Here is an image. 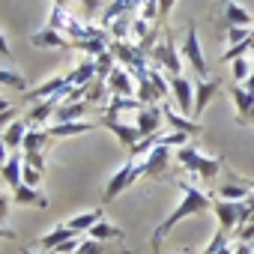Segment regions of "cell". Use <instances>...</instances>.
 Masks as SVG:
<instances>
[{
	"mask_svg": "<svg viewBox=\"0 0 254 254\" xmlns=\"http://www.w3.org/2000/svg\"><path fill=\"white\" fill-rule=\"evenodd\" d=\"M63 105V93H57V96H51V99H42V102H36L30 111H27V123L30 126H42L45 120H54V114H57V108Z\"/></svg>",
	"mask_w": 254,
	"mask_h": 254,
	"instance_id": "13",
	"label": "cell"
},
{
	"mask_svg": "<svg viewBox=\"0 0 254 254\" xmlns=\"http://www.w3.org/2000/svg\"><path fill=\"white\" fill-rule=\"evenodd\" d=\"M251 254H254V251H251Z\"/></svg>",
	"mask_w": 254,
	"mask_h": 254,
	"instance_id": "51",
	"label": "cell"
},
{
	"mask_svg": "<svg viewBox=\"0 0 254 254\" xmlns=\"http://www.w3.org/2000/svg\"><path fill=\"white\" fill-rule=\"evenodd\" d=\"M150 81H153V87L159 90V96H162V102H165V99L171 96V84L162 78V72H159V69H150Z\"/></svg>",
	"mask_w": 254,
	"mask_h": 254,
	"instance_id": "35",
	"label": "cell"
},
{
	"mask_svg": "<svg viewBox=\"0 0 254 254\" xmlns=\"http://www.w3.org/2000/svg\"><path fill=\"white\" fill-rule=\"evenodd\" d=\"M54 6H66V0H54Z\"/></svg>",
	"mask_w": 254,
	"mask_h": 254,
	"instance_id": "49",
	"label": "cell"
},
{
	"mask_svg": "<svg viewBox=\"0 0 254 254\" xmlns=\"http://www.w3.org/2000/svg\"><path fill=\"white\" fill-rule=\"evenodd\" d=\"M72 48L84 51L87 57H99V54H105V51H108L105 39H81V42H72Z\"/></svg>",
	"mask_w": 254,
	"mask_h": 254,
	"instance_id": "30",
	"label": "cell"
},
{
	"mask_svg": "<svg viewBox=\"0 0 254 254\" xmlns=\"http://www.w3.org/2000/svg\"><path fill=\"white\" fill-rule=\"evenodd\" d=\"M12 200H15L18 206H39V209H45V206H48V197H45L42 191H36L33 186H24V183L15 189Z\"/></svg>",
	"mask_w": 254,
	"mask_h": 254,
	"instance_id": "26",
	"label": "cell"
},
{
	"mask_svg": "<svg viewBox=\"0 0 254 254\" xmlns=\"http://www.w3.org/2000/svg\"><path fill=\"white\" fill-rule=\"evenodd\" d=\"M15 114H18V108H15V105H12V108H6V111H0V129H3V126H6Z\"/></svg>",
	"mask_w": 254,
	"mask_h": 254,
	"instance_id": "40",
	"label": "cell"
},
{
	"mask_svg": "<svg viewBox=\"0 0 254 254\" xmlns=\"http://www.w3.org/2000/svg\"><path fill=\"white\" fill-rule=\"evenodd\" d=\"M174 3H177V0H159V18H162V24H165V18L171 15Z\"/></svg>",
	"mask_w": 254,
	"mask_h": 254,
	"instance_id": "39",
	"label": "cell"
},
{
	"mask_svg": "<svg viewBox=\"0 0 254 254\" xmlns=\"http://www.w3.org/2000/svg\"><path fill=\"white\" fill-rule=\"evenodd\" d=\"M48 141H51L48 129H42V126H30V132H27V138L21 144V153H45Z\"/></svg>",
	"mask_w": 254,
	"mask_h": 254,
	"instance_id": "27",
	"label": "cell"
},
{
	"mask_svg": "<svg viewBox=\"0 0 254 254\" xmlns=\"http://www.w3.org/2000/svg\"><path fill=\"white\" fill-rule=\"evenodd\" d=\"M245 189H248V186H245L242 180H230L227 186L218 189V197H221V200H248L251 191H245Z\"/></svg>",
	"mask_w": 254,
	"mask_h": 254,
	"instance_id": "29",
	"label": "cell"
},
{
	"mask_svg": "<svg viewBox=\"0 0 254 254\" xmlns=\"http://www.w3.org/2000/svg\"><path fill=\"white\" fill-rule=\"evenodd\" d=\"M102 218H105V209H102V206H96V209H87V212H81V215L69 218L66 224H69L75 233H90V230H93Z\"/></svg>",
	"mask_w": 254,
	"mask_h": 254,
	"instance_id": "24",
	"label": "cell"
},
{
	"mask_svg": "<svg viewBox=\"0 0 254 254\" xmlns=\"http://www.w3.org/2000/svg\"><path fill=\"white\" fill-rule=\"evenodd\" d=\"M186 254H189V251H186Z\"/></svg>",
	"mask_w": 254,
	"mask_h": 254,
	"instance_id": "52",
	"label": "cell"
},
{
	"mask_svg": "<svg viewBox=\"0 0 254 254\" xmlns=\"http://www.w3.org/2000/svg\"><path fill=\"white\" fill-rule=\"evenodd\" d=\"M251 251H254V245H251V242H242V239H239V242L233 245V254H251Z\"/></svg>",
	"mask_w": 254,
	"mask_h": 254,
	"instance_id": "42",
	"label": "cell"
},
{
	"mask_svg": "<svg viewBox=\"0 0 254 254\" xmlns=\"http://www.w3.org/2000/svg\"><path fill=\"white\" fill-rule=\"evenodd\" d=\"M245 90H251V93H254V63H251V78L245 81Z\"/></svg>",
	"mask_w": 254,
	"mask_h": 254,
	"instance_id": "47",
	"label": "cell"
},
{
	"mask_svg": "<svg viewBox=\"0 0 254 254\" xmlns=\"http://www.w3.org/2000/svg\"><path fill=\"white\" fill-rule=\"evenodd\" d=\"M230 96H233V105H236V111H239V126H248V114H251V108H254V93L245 90V84H233Z\"/></svg>",
	"mask_w": 254,
	"mask_h": 254,
	"instance_id": "21",
	"label": "cell"
},
{
	"mask_svg": "<svg viewBox=\"0 0 254 254\" xmlns=\"http://www.w3.org/2000/svg\"><path fill=\"white\" fill-rule=\"evenodd\" d=\"M63 21H66V6H54L51 15H48V27L51 30H63Z\"/></svg>",
	"mask_w": 254,
	"mask_h": 254,
	"instance_id": "37",
	"label": "cell"
},
{
	"mask_svg": "<svg viewBox=\"0 0 254 254\" xmlns=\"http://www.w3.org/2000/svg\"><path fill=\"white\" fill-rule=\"evenodd\" d=\"M6 150H9V147L0 141V168H3V165H6V159H9V153H6Z\"/></svg>",
	"mask_w": 254,
	"mask_h": 254,
	"instance_id": "45",
	"label": "cell"
},
{
	"mask_svg": "<svg viewBox=\"0 0 254 254\" xmlns=\"http://www.w3.org/2000/svg\"><path fill=\"white\" fill-rule=\"evenodd\" d=\"M138 177H135V159H129V162H126L111 180H108V186H105V194H102V203H111L117 194H123L126 189H129L132 183H135Z\"/></svg>",
	"mask_w": 254,
	"mask_h": 254,
	"instance_id": "8",
	"label": "cell"
},
{
	"mask_svg": "<svg viewBox=\"0 0 254 254\" xmlns=\"http://www.w3.org/2000/svg\"><path fill=\"white\" fill-rule=\"evenodd\" d=\"M0 54H3L6 60H12V48H9V42H6V36L0 33Z\"/></svg>",
	"mask_w": 254,
	"mask_h": 254,
	"instance_id": "44",
	"label": "cell"
},
{
	"mask_svg": "<svg viewBox=\"0 0 254 254\" xmlns=\"http://www.w3.org/2000/svg\"><path fill=\"white\" fill-rule=\"evenodd\" d=\"M87 111H90V102H87V99H81V102H63V105L57 108V114H54V123H75V120H81Z\"/></svg>",
	"mask_w": 254,
	"mask_h": 254,
	"instance_id": "25",
	"label": "cell"
},
{
	"mask_svg": "<svg viewBox=\"0 0 254 254\" xmlns=\"http://www.w3.org/2000/svg\"><path fill=\"white\" fill-rule=\"evenodd\" d=\"M248 123H254V108H251V114H248Z\"/></svg>",
	"mask_w": 254,
	"mask_h": 254,
	"instance_id": "50",
	"label": "cell"
},
{
	"mask_svg": "<svg viewBox=\"0 0 254 254\" xmlns=\"http://www.w3.org/2000/svg\"><path fill=\"white\" fill-rule=\"evenodd\" d=\"M224 248H227V233H224V230H218V233L212 236V242H209L200 254H221Z\"/></svg>",
	"mask_w": 254,
	"mask_h": 254,
	"instance_id": "36",
	"label": "cell"
},
{
	"mask_svg": "<svg viewBox=\"0 0 254 254\" xmlns=\"http://www.w3.org/2000/svg\"><path fill=\"white\" fill-rule=\"evenodd\" d=\"M24 162L39 168V171H45V153H24Z\"/></svg>",
	"mask_w": 254,
	"mask_h": 254,
	"instance_id": "38",
	"label": "cell"
},
{
	"mask_svg": "<svg viewBox=\"0 0 254 254\" xmlns=\"http://www.w3.org/2000/svg\"><path fill=\"white\" fill-rule=\"evenodd\" d=\"M0 84H6V87H15V90H27V81L21 72L15 69H0Z\"/></svg>",
	"mask_w": 254,
	"mask_h": 254,
	"instance_id": "32",
	"label": "cell"
},
{
	"mask_svg": "<svg viewBox=\"0 0 254 254\" xmlns=\"http://www.w3.org/2000/svg\"><path fill=\"white\" fill-rule=\"evenodd\" d=\"M30 42H33L36 48H57V51H72V39H69L66 33H60V30H51V27H45V30L33 33V36H30Z\"/></svg>",
	"mask_w": 254,
	"mask_h": 254,
	"instance_id": "14",
	"label": "cell"
},
{
	"mask_svg": "<svg viewBox=\"0 0 254 254\" xmlns=\"http://www.w3.org/2000/svg\"><path fill=\"white\" fill-rule=\"evenodd\" d=\"M93 126H96V123H90V120H75V123H51L48 135H51V138H75V135L90 132Z\"/></svg>",
	"mask_w": 254,
	"mask_h": 254,
	"instance_id": "22",
	"label": "cell"
},
{
	"mask_svg": "<svg viewBox=\"0 0 254 254\" xmlns=\"http://www.w3.org/2000/svg\"><path fill=\"white\" fill-rule=\"evenodd\" d=\"M21 168H24V153H9V159H6V165L0 168V177H3V183L15 191L18 186H21Z\"/></svg>",
	"mask_w": 254,
	"mask_h": 254,
	"instance_id": "17",
	"label": "cell"
},
{
	"mask_svg": "<svg viewBox=\"0 0 254 254\" xmlns=\"http://www.w3.org/2000/svg\"><path fill=\"white\" fill-rule=\"evenodd\" d=\"M21 254H45V251H33V248H27V245H21Z\"/></svg>",
	"mask_w": 254,
	"mask_h": 254,
	"instance_id": "48",
	"label": "cell"
},
{
	"mask_svg": "<svg viewBox=\"0 0 254 254\" xmlns=\"http://www.w3.org/2000/svg\"><path fill=\"white\" fill-rule=\"evenodd\" d=\"M108 90H111V96H120V99H132V93H135V87H132V72L126 69V66H114V72L108 75Z\"/></svg>",
	"mask_w": 254,
	"mask_h": 254,
	"instance_id": "12",
	"label": "cell"
},
{
	"mask_svg": "<svg viewBox=\"0 0 254 254\" xmlns=\"http://www.w3.org/2000/svg\"><path fill=\"white\" fill-rule=\"evenodd\" d=\"M218 93V81H206V78H200L197 84H194V120L206 111V105H209V99Z\"/></svg>",
	"mask_w": 254,
	"mask_h": 254,
	"instance_id": "19",
	"label": "cell"
},
{
	"mask_svg": "<svg viewBox=\"0 0 254 254\" xmlns=\"http://www.w3.org/2000/svg\"><path fill=\"white\" fill-rule=\"evenodd\" d=\"M168 162H171V147L156 144L144 159H135V177H162Z\"/></svg>",
	"mask_w": 254,
	"mask_h": 254,
	"instance_id": "3",
	"label": "cell"
},
{
	"mask_svg": "<svg viewBox=\"0 0 254 254\" xmlns=\"http://www.w3.org/2000/svg\"><path fill=\"white\" fill-rule=\"evenodd\" d=\"M81 6H84L90 15H96V12L102 9V0H81Z\"/></svg>",
	"mask_w": 254,
	"mask_h": 254,
	"instance_id": "41",
	"label": "cell"
},
{
	"mask_svg": "<svg viewBox=\"0 0 254 254\" xmlns=\"http://www.w3.org/2000/svg\"><path fill=\"white\" fill-rule=\"evenodd\" d=\"M18 233L15 230H9V227H0V239H15Z\"/></svg>",
	"mask_w": 254,
	"mask_h": 254,
	"instance_id": "46",
	"label": "cell"
},
{
	"mask_svg": "<svg viewBox=\"0 0 254 254\" xmlns=\"http://www.w3.org/2000/svg\"><path fill=\"white\" fill-rule=\"evenodd\" d=\"M162 105H141V111L135 114V126L141 132V141L150 135H159V126H162Z\"/></svg>",
	"mask_w": 254,
	"mask_h": 254,
	"instance_id": "9",
	"label": "cell"
},
{
	"mask_svg": "<svg viewBox=\"0 0 254 254\" xmlns=\"http://www.w3.org/2000/svg\"><path fill=\"white\" fill-rule=\"evenodd\" d=\"M75 254H132L129 248H123L120 242H102V239H81Z\"/></svg>",
	"mask_w": 254,
	"mask_h": 254,
	"instance_id": "18",
	"label": "cell"
},
{
	"mask_svg": "<svg viewBox=\"0 0 254 254\" xmlns=\"http://www.w3.org/2000/svg\"><path fill=\"white\" fill-rule=\"evenodd\" d=\"M108 96H111V90H108V84L96 78V81H93V84L87 87V96H84V99H87L90 105H102V102H105Z\"/></svg>",
	"mask_w": 254,
	"mask_h": 254,
	"instance_id": "31",
	"label": "cell"
},
{
	"mask_svg": "<svg viewBox=\"0 0 254 254\" xmlns=\"http://www.w3.org/2000/svg\"><path fill=\"white\" fill-rule=\"evenodd\" d=\"M218 24L224 30H230V27H251L254 18H251L248 9H242L236 3V0H221V3H218Z\"/></svg>",
	"mask_w": 254,
	"mask_h": 254,
	"instance_id": "7",
	"label": "cell"
},
{
	"mask_svg": "<svg viewBox=\"0 0 254 254\" xmlns=\"http://www.w3.org/2000/svg\"><path fill=\"white\" fill-rule=\"evenodd\" d=\"M87 236H90V239H102V242H123V236H126V233H123L117 224H111L108 218H102V221L87 233Z\"/></svg>",
	"mask_w": 254,
	"mask_h": 254,
	"instance_id": "28",
	"label": "cell"
},
{
	"mask_svg": "<svg viewBox=\"0 0 254 254\" xmlns=\"http://www.w3.org/2000/svg\"><path fill=\"white\" fill-rule=\"evenodd\" d=\"M69 239H78V233L63 221V224H57L51 233H45L42 239H39V245H42V251H57L63 242H69Z\"/></svg>",
	"mask_w": 254,
	"mask_h": 254,
	"instance_id": "20",
	"label": "cell"
},
{
	"mask_svg": "<svg viewBox=\"0 0 254 254\" xmlns=\"http://www.w3.org/2000/svg\"><path fill=\"white\" fill-rule=\"evenodd\" d=\"M66 90H69V81H66V75H54L51 81H45V84H39V87L27 90V93H24V99L36 105V102H42V99H51V96L63 93V102H66Z\"/></svg>",
	"mask_w": 254,
	"mask_h": 254,
	"instance_id": "11",
	"label": "cell"
},
{
	"mask_svg": "<svg viewBox=\"0 0 254 254\" xmlns=\"http://www.w3.org/2000/svg\"><path fill=\"white\" fill-rule=\"evenodd\" d=\"M162 114H165V120H168V126H171V129L174 132H183V135H200L203 132V126L200 123H194V120H186L183 114H177V111H171L165 102H162Z\"/></svg>",
	"mask_w": 254,
	"mask_h": 254,
	"instance_id": "16",
	"label": "cell"
},
{
	"mask_svg": "<svg viewBox=\"0 0 254 254\" xmlns=\"http://www.w3.org/2000/svg\"><path fill=\"white\" fill-rule=\"evenodd\" d=\"M9 215V197L3 194V191H0V221H3Z\"/></svg>",
	"mask_w": 254,
	"mask_h": 254,
	"instance_id": "43",
	"label": "cell"
},
{
	"mask_svg": "<svg viewBox=\"0 0 254 254\" xmlns=\"http://www.w3.org/2000/svg\"><path fill=\"white\" fill-rule=\"evenodd\" d=\"M150 57H153L159 66H165L171 75H180V69H183V60H180V48L174 45V39H171V33H168V30L162 33V39L156 42V48L150 51Z\"/></svg>",
	"mask_w": 254,
	"mask_h": 254,
	"instance_id": "6",
	"label": "cell"
},
{
	"mask_svg": "<svg viewBox=\"0 0 254 254\" xmlns=\"http://www.w3.org/2000/svg\"><path fill=\"white\" fill-rule=\"evenodd\" d=\"M177 162H180L186 171L197 174L200 180H215L218 171H221V159H206V156H200V150H197L191 141L177 150Z\"/></svg>",
	"mask_w": 254,
	"mask_h": 254,
	"instance_id": "2",
	"label": "cell"
},
{
	"mask_svg": "<svg viewBox=\"0 0 254 254\" xmlns=\"http://www.w3.org/2000/svg\"><path fill=\"white\" fill-rule=\"evenodd\" d=\"M171 96H174L180 114H191L194 111V84H189V78L171 75Z\"/></svg>",
	"mask_w": 254,
	"mask_h": 254,
	"instance_id": "10",
	"label": "cell"
},
{
	"mask_svg": "<svg viewBox=\"0 0 254 254\" xmlns=\"http://www.w3.org/2000/svg\"><path fill=\"white\" fill-rule=\"evenodd\" d=\"M180 54L189 60V66L197 72V78H206V60H203V48H200V36H197V24L194 21L186 30V42H183Z\"/></svg>",
	"mask_w": 254,
	"mask_h": 254,
	"instance_id": "5",
	"label": "cell"
},
{
	"mask_svg": "<svg viewBox=\"0 0 254 254\" xmlns=\"http://www.w3.org/2000/svg\"><path fill=\"white\" fill-rule=\"evenodd\" d=\"M180 186V191H183V200L177 203V209L153 230V239H150V248H153V254H159V245H162V239L183 221V218H189V215H197V212H206V209H212V197L206 194V191H200L197 186H191V183H186V180H180L177 183Z\"/></svg>",
	"mask_w": 254,
	"mask_h": 254,
	"instance_id": "1",
	"label": "cell"
},
{
	"mask_svg": "<svg viewBox=\"0 0 254 254\" xmlns=\"http://www.w3.org/2000/svg\"><path fill=\"white\" fill-rule=\"evenodd\" d=\"M69 87H90L96 81V57H84L69 75H66Z\"/></svg>",
	"mask_w": 254,
	"mask_h": 254,
	"instance_id": "15",
	"label": "cell"
},
{
	"mask_svg": "<svg viewBox=\"0 0 254 254\" xmlns=\"http://www.w3.org/2000/svg\"><path fill=\"white\" fill-rule=\"evenodd\" d=\"M42 177H45V171H39V168H33V165L24 162V168H21V183H24V186H33V189H36V186L42 183Z\"/></svg>",
	"mask_w": 254,
	"mask_h": 254,
	"instance_id": "34",
	"label": "cell"
},
{
	"mask_svg": "<svg viewBox=\"0 0 254 254\" xmlns=\"http://www.w3.org/2000/svg\"><path fill=\"white\" fill-rule=\"evenodd\" d=\"M27 132H30V123H27V120H12V123L6 126V132H3V138H0V141H3V144L15 153V150L24 144Z\"/></svg>",
	"mask_w": 254,
	"mask_h": 254,
	"instance_id": "23",
	"label": "cell"
},
{
	"mask_svg": "<svg viewBox=\"0 0 254 254\" xmlns=\"http://www.w3.org/2000/svg\"><path fill=\"white\" fill-rule=\"evenodd\" d=\"M99 126H105L108 132H114V135L120 138V144L129 150V153H135V150H138V144H141V132H138V126H135V123H123L120 117L105 114V117L99 120Z\"/></svg>",
	"mask_w": 254,
	"mask_h": 254,
	"instance_id": "4",
	"label": "cell"
},
{
	"mask_svg": "<svg viewBox=\"0 0 254 254\" xmlns=\"http://www.w3.org/2000/svg\"><path fill=\"white\" fill-rule=\"evenodd\" d=\"M248 78H251V63L245 57L233 60V84H245Z\"/></svg>",
	"mask_w": 254,
	"mask_h": 254,
	"instance_id": "33",
	"label": "cell"
}]
</instances>
